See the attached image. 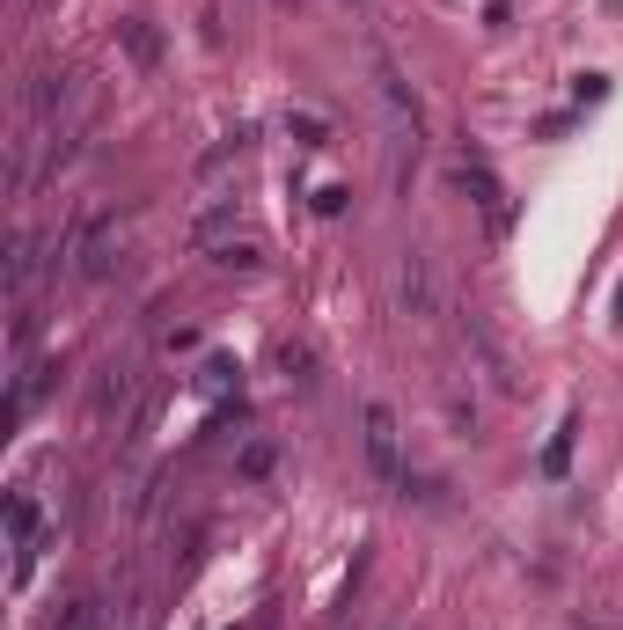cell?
Masks as SVG:
<instances>
[{
  "label": "cell",
  "instance_id": "obj_4",
  "mask_svg": "<svg viewBox=\"0 0 623 630\" xmlns=\"http://www.w3.org/2000/svg\"><path fill=\"white\" fill-rule=\"evenodd\" d=\"M37 528H44V521H37V499H30V491H16V499H8V550H16L8 579H16V587L30 579V564H37Z\"/></svg>",
  "mask_w": 623,
  "mask_h": 630
},
{
  "label": "cell",
  "instance_id": "obj_2",
  "mask_svg": "<svg viewBox=\"0 0 623 630\" xmlns=\"http://www.w3.org/2000/svg\"><path fill=\"white\" fill-rule=\"evenodd\" d=\"M367 59H374V88H382V104H389V118H396V147L418 155V125H426V118H418V96H411V81L396 73V59L382 52V45H374Z\"/></svg>",
  "mask_w": 623,
  "mask_h": 630
},
{
  "label": "cell",
  "instance_id": "obj_5",
  "mask_svg": "<svg viewBox=\"0 0 623 630\" xmlns=\"http://www.w3.org/2000/svg\"><path fill=\"white\" fill-rule=\"evenodd\" d=\"M396 301H404V315H433V257L426 249H404V264H396Z\"/></svg>",
  "mask_w": 623,
  "mask_h": 630
},
{
  "label": "cell",
  "instance_id": "obj_3",
  "mask_svg": "<svg viewBox=\"0 0 623 630\" xmlns=\"http://www.w3.org/2000/svg\"><path fill=\"white\" fill-rule=\"evenodd\" d=\"M367 470L382 476V484H404V433H396V411L389 403H367Z\"/></svg>",
  "mask_w": 623,
  "mask_h": 630
},
{
  "label": "cell",
  "instance_id": "obj_12",
  "mask_svg": "<svg viewBox=\"0 0 623 630\" xmlns=\"http://www.w3.org/2000/svg\"><path fill=\"white\" fill-rule=\"evenodd\" d=\"M214 264H228V272H235V264H243V272H257V249H249V243H220Z\"/></svg>",
  "mask_w": 623,
  "mask_h": 630
},
{
  "label": "cell",
  "instance_id": "obj_7",
  "mask_svg": "<svg viewBox=\"0 0 623 630\" xmlns=\"http://www.w3.org/2000/svg\"><path fill=\"white\" fill-rule=\"evenodd\" d=\"M67 104H73V81H67V73H37V81H30V118L44 125V132L67 118Z\"/></svg>",
  "mask_w": 623,
  "mask_h": 630
},
{
  "label": "cell",
  "instance_id": "obj_1",
  "mask_svg": "<svg viewBox=\"0 0 623 630\" xmlns=\"http://www.w3.org/2000/svg\"><path fill=\"white\" fill-rule=\"evenodd\" d=\"M67 257H73V279H89V286L110 279V272H118V213H110V206L81 213V228H73Z\"/></svg>",
  "mask_w": 623,
  "mask_h": 630
},
{
  "label": "cell",
  "instance_id": "obj_6",
  "mask_svg": "<svg viewBox=\"0 0 623 630\" xmlns=\"http://www.w3.org/2000/svg\"><path fill=\"white\" fill-rule=\"evenodd\" d=\"M463 191L477 198V213H484V228L492 235H506V191H498V176L484 169L477 155H463Z\"/></svg>",
  "mask_w": 623,
  "mask_h": 630
},
{
  "label": "cell",
  "instance_id": "obj_13",
  "mask_svg": "<svg viewBox=\"0 0 623 630\" xmlns=\"http://www.w3.org/2000/svg\"><path fill=\"white\" fill-rule=\"evenodd\" d=\"M294 132H301V147H323V118H286Z\"/></svg>",
  "mask_w": 623,
  "mask_h": 630
},
{
  "label": "cell",
  "instance_id": "obj_8",
  "mask_svg": "<svg viewBox=\"0 0 623 630\" xmlns=\"http://www.w3.org/2000/svg\"><path fill=\"white\" fill-rule=\"evenodd\" d=\"M463 345L477 352L484 367H492V382H498V388H514V367H506V352H498V337L484 331V315H463Z\"/></svg>",
  "mask_w": 623,
  "mask_h": 630
},
{
  "label": "cell",
  "instance_id": "obj_9",
  "mask_svg": "<svg viewBox=\"0 0 623 630\" xmlns=\"http://www.w3.org/2000/svg\"><path fill=\"white\" fill-rule=\"evenodd\" d=\"M279 374H286V388H316V352H308V337H286L279 345Z\"/></svg>",
  "mask_w": 623,
  "mask_h": 630
},
{
  "label": "cell",
  "instance_id": "obj_11",
  "mask_svg": "<svg viewBox=\"0 0 623 630\" xmlns=\"http://www.w3.org/2000/svg\"><path fill=\"white\" fill-rule=\"evenodd\" d=\"M125 45H132V59H140V67H155V30H147V22H125Z\"/></svg>",
  "mask_w": 623,
  "mask_h": 630
},
{
  "label": "cell",
  "instance_id": "obj_10",
  "mask_svg": "<svg viewBox=\"0 0 623 630\" xmlns=\"http://www.w3.org/2000/svg\"><path fill=\"white\" fill-rule=\"evenodd\" d=\"M132 396V367H103V382H96V403H89V419L96 425H110V411Z\"/></svg>",
  "mask_w": 623,
  "mask_h": 630
}]
</instances>
